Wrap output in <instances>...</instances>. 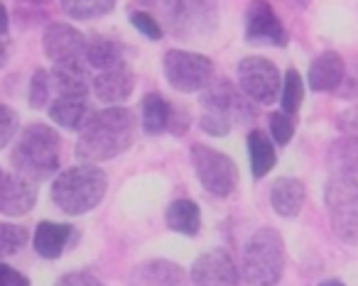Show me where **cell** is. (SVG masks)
<instances>
[{
    "mask_svg": "<svg viewBox=\"0 0 358 286\" xmlns=\"http://www.w3.org/2000/svg\"><path fill=\"white\" fill-rule=\"evenodd\" d=\"M135 133H138V120L133 110L120 105L99 110L79 130L76 157L86 164L115 159L130 149V144L135 142Z\"/></svg>",
    "mask_w": 358,
    "mask_h": 286,
    "instance_id": "obj_1",
    "label": "cell"
},
{
    "mask_svg": "<svg viewBox=\"0 0 358 286\" xmlns=\"http://www.w3.org/2000/svg\"><path fill=\"white\" fill-rule=\"evenodd\" d=\"M62 159V137L55 128L32 123L17 135L15 147L10 152V164L20 176L40 183L57 176Z\"/></svg>",
    "mask_w": 358,
    "mask_h": 286,
    "instance_id": "obj_2",
    "label": "cell"
},
{
    "mask_svg": "<svg viewBox=\"0 0 358 286\" xmlns=\"http://www.w3.org/2000/svg\"><path fill=\"white\" fill-rule=\"evenodd\" d=\"M106 188H108V179L103 169L84 162L57 174L52 183V201L66 216H84L103 201Z\"/></svg>",
    "mask_w": 358,
    "mask_h": 286,
    "instance_id": "obj_3",
    "label": "cell"
},
{
    "mask_svg": "<svg viewBox=\"0 0 358 286\" xmlns=\"http://www.w3.org/2000/svg\"><path fill=\"white\" fill-rule=\"evenodd\" d=\"M285 271V240L275 227H260L243 247L241 274L250 286H278Z\"/></svg>",
    "mask_w": 358,
    "mask_h": 286,
    "instance_id": "obj_4",
    "label": "cell"
},
{
    "mask_svg": "<svg viewBox=\"0 0 358 286\" xmlns=\"http://www.w3.org/2000/svg\"><path fill=\"white\" fill-rule=\"evenodd\" d=\"M169 32L185 42H201L219 25V0H162Z\"/></svg>",
    "mask_w": 358,
    "mask_h": 286,
    "instance_id": "obj_5",
    "label": "cell"
},
{
    "mask_svg": "<svg viewBox=\"0 0 358 286\" xmlns=\"http://www.w3.org/2000/svg\"><path fill=\"white\" fill-rule=\"evenodd\" d=\"M331 230L343 245L358 247V179L334 174L324 188Z\"/></svg>",
    "mask_w": 358,
    "mask_h": 286,
    "instance_id": "obj_6",
    "label": "cell"
},
{
    "mask_svg": "<svg viewBox=\"0 0 358 286\" xmlns=\"http://www.w3.org/2000/svg\"><path fill=\"white\" fill-rule=\"evenodd\" d=\"M192 164L199 176V183L211 193V196L226 198L238 186V167L229 154L219 152L206 144H194L192 147Z\"/></svg>",
    "mask_w": 358,
    "mask_h": 286,
    "instance_id": "obj_7",
    "label": "cell"
},
{
    "mask_svg": "<svg viewBox=\"0 0 358 286\" xmlns=\"http://www.w3.org/2000/svg\"><path fill=\"white\" fill-rule=\"evenodd\" d=\"M164 76L179 93H196L214 81V64L209 57L187 50H169L164 54Z\"/></svg>",
    "mask_w": 358,
    "mask_h": 286,
    "instance_id": "obj_8",
    "label": "cell"
},
{
    "mask_svg": "<svg viewBox=\"0 0 358 286\" xmlns=\"http://www.w3.org/2000/svg\"><path fill=\"white\" fill-rule=\"evenodd\" d=\"M238 86L243 96L253 103H273L282 91L280 69L265 57H245L238 64Z\"/></svg>",
    "mask_w": 358,
    "mask_h": 286,
    "instance_id": "obj_9",
    "label": "cell"
},
{
    "mask_svg": "<svg viewBox=\"0 0 358 286\" xmlns=\"http://www.w3.org/2000/svg\"><path fill=\"white\" fill-rule=\"evenodd\" d=\"M245 40L253 45L270 47L287 45V30L268 0H250L248 10H245Z\"/></svg>",
    "mask_w": 358,
    "mask_h": 286,
    "instance_id": "obj_10",
    "label": "cell"
},
{
    "mask_svg": "<svg viewBox=\"0 0 358 286\" xmlns=\"http://www.w3.org/2000/svg\"><path fill=\"white\" fill-rule=\"evenodd\" d=\"M86 37L76 30L69 22H52L47 25L45 35H42V47L45 54L50 57L55 64H71V61H81L86 52Z\"/></svg>",
    "mask_w": 358,
    "mask_h": 286,
    "instance_id": "obj_11",
    "label": "cell"
},
{
    "mask_svg": "<svg viewBox=\"0 0 358 286\" xmlns=\"http://www.w3.org/2000/svg\"><path fill=\"white\" fill-rule=\"evenodd\" d=\"M241 271L226 250L204 252L192 266L194 286H238Z\"/></svg>",
    "mask_w": 358,
    "mask_h": 286,
    "instance_id": "obj_12",
    "label": "cell"
},
{
    "mask_svg": "<svg viewBox=\"0 0 358 286\" xmlns=\"http://www.w3.org/2000/svg\"><path fill=\"white\" fill-rule=\"evenodd\" d=\"M37 203V186L35 181L20 176V174H8L0 169V213L3 216H25Z\"/></svg>",
    "mask_w": 358,
    "mask_h": 286,
    "instance_id": "obj_13",
    "label": "cell"
},
{
    "mask_svg": "<svg viewBox=\"0 0 358 286\" xmlns=\"http://www.w3.org/2000/svg\"><path fill=\"white\" fill-rule=\"evenodd\" d=\"M91 89H94L96 98H99L101 103L118 105V103H123L125 98H130V93H133L135 74L128 66V61H125V64H118V66H113V69L99 71V74L94 76V81H91Z\"/></svg>",
    "mask_w": 358,
    "mask_h": 286,
    "instance_id": "obj_14",
    "label": "cell"
},
{
    "mask_svg": "<svg viewBox=\"0 0 358 286\" xmlns=\"http://www.w3.org/2000/svg\"><path fill=\"white\" fill-rule=\"evenodd\" d=\"M201 105H204L206 113L224 115L231 123H234V118L245 120L250 115L245 98H241V93L231 86V81H226V79L211 81V84L206 86L204 96H201Z\"/></svg>",
    "mask_w": 358,
    "mask_h": 286,
    "instance_id": "obj_15",
    "label": "cell"
},
{
    "mask_svg": "<svg viewBox=\"0 0 358 286\" xmlns=\"http://www.w3.org/2000/svg\"><path fill=\"white\" fill-rule=\"evenodd\" d=\"M130 286H187V271L169 259H148L130 271Z\"/></svg>",
    "mask_w": 358,
    "mask_h": 286,
    "instance_id": "obj_16",
    "label": "cell"
},
{
    "mask_svg": "<svg viewBox=\"0 0 358 286\" xmlns=\"http://www.w3.org/2000/svg\"><path fill=\"white\" fill-rule=\"evenodd\" d=\"M343 76H346V64H343L341 54L324 52L309 66L307 84L317 93H329V91H336L343 84Z\"/></svg>",
    "mask_w": 358,
    "mask_h": 286,
    "instance_id": "obj_17",
    "label": "cell"
},
{
    "mask_svg": "<svg viewBox=\"0 0 358 286\" xmlns=\"http://www.w3.org/2000/svg\"><path fill=\"white\" fill-rule=\"evenodd\" d=\"M91 115L89 96H57L50 103V118L64 130H81Z\"/></svg>",
    "mask_w": 358,
    "mask_h": 286,
    "instance_id": "obj_18",
    "label": "cell"
},
{
    "mask_svg": "<svg viewBox=\"0 0 358 286\" xmlns=\"http://www.w3.org/2000/svg\"><path fill=\"white\" fill-rule=\"evenodd\" d=\"M307 198V188L299 179L282 176L270 188V206L280 218H297Z\"/></svg>",
    "mask_w": 358,
    "mask_h": 286,
    "instance_id": "obj_19",
    "label": "cell"
},
{
    "mask_svg": "<svg viewBox=\"0 0 358 286\" xmlns=\"http://www.w3.org/2000/svg\"><path fill=\"white\" fill-rule=\"evenodd\" d=\"M71 235H74V230L66 223L42 220L35 230V252L45 259H59L64 247L69 245Z\"/></svg>",
    "mask_w": 358,
    "mask_h": 286,
    "instance_id": "obj_20",
    "label": "cell"
},
{
    "mask_svg": "<svg viewBox=\"0 0 358 286\" xmlns=\"http://www.w3.org/2000/svg\"><path fill=\"white\" fill-rule=\"evenodd\" d=\"M52 74V86H55L57 96H89L91 91V76L81 61H71V64H55Z\"/></svg>",
    "mask_w": 358,
    "mask_h": 286,
    "instance_id": "obj_21",
    "label": "cell"
},
{
    "mask_svg": "<svg viewBox=\"0 0 358 286\" xmlns=\"http://www.w3.org/2000/svg\"><path fill=\"white\" fill-rule=\"evenodd\" d=\"M164 220H167L169 230L179 232V235L194 237L201 230V208L192 198H177V201H172L167 206Z\"/></svg>",
    "mask_w": 358,
    "mask_h": 286,
    "instance_id": "obj_22",
    "label": "cell"
},
{
    "mask_svg": "<svg viewBox=\"0 0 358 286\" xmlns=\"http://www.w3.org/2000/svg\"><path fill=\"white\" fill-rule=\"evenodd\" d=\"M248 157H250V172H253L255 179L268 176L275 164H278L275 144L263 130H253L248 135Z\"/></svg>",
    "mask_w": 358,
    "mask_h": 286,
    "instance_id": "obj_23",
    "label": "cell"
},
{
    "mask_svg": "<svg viewBox=\"0 0 358 286\" xmlns=\"http://www.w3.org/2000/svg\"><path fill=\"white\" fill-rule=\"evenodd\" d=\"M329 169L336 176L358 179V137H338L329 147Z\"/></svg>",
    "mask_w": 358,
    "mask_h": 286,
    "instance_id": "obj_24",
    "label": "cell"
},
{
    "mask_svg": "<svg viewBox=\"0 0 358 286\" xmlns=\"http://www.w3.org/2000/svg\"><path fill=\"white\" fill-rule=\"evenodd\" d=\"M125 50L120 42L106 40V37H96V40L86 42V52L84 59L89 66L103 71V69H113L118 64H125Z\"/></svg>",
    "mask_w": 358,
    "mask_h": 286,
    "instance_id": "obj_25",
    "label": "cell"
},
{
    "mask_svg": "<svg viewBox=\"0 0 358 286\" xmlns=\"http://www.w3.org/2000/svg\"><path fill=\"white\" fill-rule=\"evenodd\" d=\"M172 125V105L159 93H150L143 100V130L148 135H162Z\"/></svg>",
    "mask_w": 358,
    "mask_h": 286,
    "instance_id": "obj_26",
    "label": "cell"
},
{
    "mask_svg": "<svg viewBox=\"0 0 358 286\" xmlns=\"http://www.w3.org/2000/svg\"><path fill=\"white\" fill-rule=\"evenodd\" d=\"M59 6L74 20H96L113 10L115 0H59Z\"/></svg>",
    "mask_w": 358,
    "mask_h": 286,
    "instance_id": "obj_27",
    "label": "cell"
},
{
    "mask_svg": "<svg viewBox=\"0 0 358 286\" xmlns=\"http://www.w3.org/2000/svg\"><path fill=\"white\" fill-rule=\"evenodd\" d=\"M304 100V81L299 76L297 69H287L282 79V91H280V103H282V110L287 115H297V110L302 108Z\"/></svg>",
    "mask_w": 358,
    "mask_h": 286,
    "instance_id": "obj_28",
    "label": "cell"
},
{
    "mask_svg": "<svg viewBox=\"0 0 358 286\" xmlns=\"http://www.w3.org/2000/svg\"><path fill=\"white\" fill-rule=\"evenodd\" d=\"M27 240H30L27 227L17 223H0V259L15 257L27 245Z\"/></svg>",
    "mask_w": 358,
    "mask_h": 286,
    "instance_id": "obj_29",
    "label": "cell"
},
{
    "mask_svg": "<svg viewBox=\"0 0 358 286\" xmlns=\"http://www.w3.org/2000/svg\"><path fill=\"white\" fill-rule=\"evenodd\" d=\"M52 91H55V86H52V74L45 69H37L30 81V108H35V110L45 108V105L50 103Z\"/></svg>",
    "mask_w": 358,
    "mask_h": 286,
    "instance_id": "obj_30",
    "label": "cell"
},
{
    "mask_svg": "<svg viewBox=\"0 0 358 286\" xmlns=\"http://www.w3.org/2000/svg\"><path fill=\"white\" fill-rule=\"evenodd\" d=\"M270 135H273V140L278 144H289V140H292L294 135V115H287L285 110H280V113H273L270 115Z\"/></svg>",
    "mask_w": 358,
    "mask_h": 286,
    "instance_id": "obj_31",
    "label": "cell"
},
{
    "mask_svg": "<svg viewBox=\"0 0 358 286\" xmlns=\"http://www.w3.org/2000/svg\"><path fill=\"white\" fill-rule=\"evenodd\" d=\"M130 22H133V27L140 32V35H145L148 40H152V42H157V40H162V35H164V30H162V25H159L157 20H155L150 13H143V10H135L133 15H130Z\"/></svg>",
    "mask_w": 358,
    "mask_h": 286,
    "instance_id": "obj_32",
    "label": "cell"
},
{
    "mask_svg": "<svg viewBox=\"0 0 358 286\" xmlns=\"http://www.w3.org/2000/svg\"><path fill=\"white\" fill-rule=\"evenodd\" d=\"M17 113L10 108V105L0 103V149L8 147V144L15 140L17 135Z\"/></svg>",
    "mask_w": 358,
    "mask_h": 286,
    "instance_id": "obj_33",
    "label": "cell"
},
{
    "mask_svg": "<svg viewBox=\"0 0 358 286\" xmlns=\"http://www.w3.org/2000/svg\"><path fill=\"white\" fill-rule=\"evenodd\" d=\"M199 125H201V130H204L206 135H214V137H226V135L231 133V125H234V123H231L229 118H224V115L206 113V110H204Z\"/></svg>",
    "mask_w": 358,
    "mask_h": 286,
    "instance_id": "obj_34",
    "label": "cell"
},
{
    "mask_svg": "<svg viewBox=\"0 0 358 286\" xmlns=\"http://www.w3.org/2000/svg\"><path fill=\"white\" fill-rule=\"evenodd\" d=\"M336 125L343 135H348V137H358V105L343 110V113L338 115Z\"/></svg>",
    "mask_w": 358,
    "mask_h": 286,
    "instance_id": "obj_35",
    "label": "cell"
},
{
    "mask_svg": "<svg viewBox=\"0 0 358 286\" xmlns=\"http://www.w3.org/2000/svg\"><path fill=\"white\" fill-rule=\"evenodd\" d=\"M57 286H103V284H101L94 274H86V271H69V274H64L59 281H57Z\"/></svg>",
    "mask_w": 358,
    "mask_h": 286,
    "instance_id": "obj_36",
    "label": "cell"
},
{
    "mask_svg": "<svg viewBox=\"0 0 358 286\" xmlns=\"http://www.w3.org/2000/svg\"><path fill=\"white\" fill-rule=\"evenodd\" d=\"M0 286H32L25 274L0 262Z\"/></svg>",
    "mask_w": 358,
    "mask_h": 286,
    "instance_id": "obj_37",
    "label": "cell"
},
{
    "mask_svg": "<svg viewBox=\"0 0 358 286\" xmlns=\"http://www.w3.org/2000/svg\"><path fill=\"white\" fill-rule=\"evenodd\" d=\"M10 30V15H8V8L0 3V37H6Z\"/></svg>",
    "mask_w": 358,
    "mask_h": 286,
    "instance_id": "obj_38",
    "label": "cell"
},
{
    "mask_svg": "<svg viewBox=\"0 0 358 286\" xmlns=\"http://www.w3.org/2000/svg\"><path fill=\"white\" fill-rule=\"evenodd\" d=\"M8 59H10V50H8V42L0 37V69L8 64Z\"/></svg>",
    "mask_w": 358,
    "mask_h": 286,
    "instance_id": "obj_39",
    "label": "cell"
},
{
    "mask_svg": "<svg viewBox=\"0 0 358 286\" xmlns=\"http://www.w3.org/2000/svg\"><path fill=\"white\" fill-rule=\"evenodd\" d=\"M20 6H27V8H45V6H50L52 0H17Z\"/></svg>",
    "mask_w": 358,
    "mask_h": 286,
    "instance_id": "obj_40",
    "label": "cell"
},
{
    "mask_svg": "<svg viewBox=\"0 0 358 286\" xmlns=\"http://www.w3.org/2000/svg\"><path fill=\"white\" fill-rule=\"evenodd\" d=\"M319 286H346L343 281H338V279H327V281H322Z\"/></svg>",
    "mask_w": 358,
    "mask_h": 286,
    "instance_id": "obj_41",
    "label": "cell"
},
{
    "mask_svg": "<svg viewBox=\"0 0 358 286\" xmlns=\"http://www.w3.org/2000/svg\"><path fill=\"white\" fill-rule=\"evenodd\" d=\"M135 3H140V6H155L157 0H135Z\"/></svg>",
    "mask_w": 358,
    "mask_h": 286,
    "instance_id": "obj_42",
    "label": "cell"
}]
</instances>
